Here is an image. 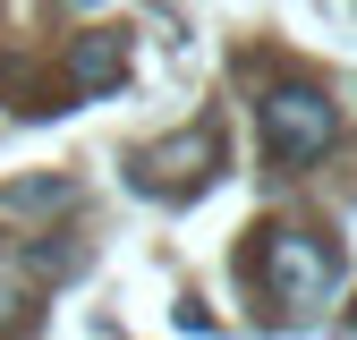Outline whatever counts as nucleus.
I'll return each instance as SVG.
<instances>
[{
    "mask_svg": "<svg viewBox=\"0 0 357 340\" xmlns=\"http://www.w3.org/2000/svg\"><path fill=\"white\" fill-rule=\"evenodd\" d=\"M255 281L273 289V315L306 323V315H324V298L340 289V247L306 238V230H264V247H255Z\"/></svg>",
    "mask_w": 357,
    "mask_h": 340,
    "instance_id": "f257e3e1",
    "label": "nucleus"
},
{
    "mask_svg": "<svg viewBox=\"0 0 357 340\" xmlns=\"http://www.w3.org/2000/svg\"><path fill=\"white\" fill-rule=\"evenodd\" d=\"M119 77H128V34L119 26H94V34L68 42V85L77 94H111Z\"/></svg>",
    "mask_w": 357,
    "mask_h": 340,
    "instance_id": "20e7f679",
    "label": "nucleus"
},
{
    "mask_svg": "<svg viewBox=\"0 0 357 340\" xmlns=\"http://www.w3.org/2000/svg\"><path fill=\"white\" fill-rule=\"evenodd\" d=\"M332 137H340V119H332V102L315 94V85H273V94H264V153H273L281 170L324 162Z\"/></svg>",
    "mask_w": 357,
    "mask_h": 340,
    "instance_id": "f03ea898",
    "label": "nucleus"
},
{
    "mask_svg": "<svg viewBox=\"0 0 357 340\" xmlns=\"http://www.w3.org/2000/svg\"><path fill=\"white\" fill-rule=\"evenodd\" d=\"M213 162H221V137H213V128H196V137L145 145V153H137V179H145L153 196H188V187L213 179Z\"/></svg>",
    "mask_w": 357,
    "mask_h": 340,
    "instance_id": "7ed1b4c3",
    "label": "nucleus"
},
{
    "mask_svg": "<svg viewBox=\"0 0 357 340\" xmlns=\"http://www.w3.org/2000/svg\"><path fill=\"white\" fill-rule=\"evenodd\" d=\"M26 323H34V272L0 264V340H26Z\"/></svg>",
    "mask_w": 357,
    "mask_h": 340,
    "instance_id": "39448f33",
    "label": "nucleus"
}]
</instances>
